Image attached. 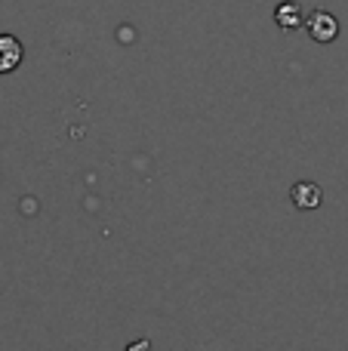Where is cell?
<instances>
[{
	"label": "cell",
	"instance_id": "cell-1",
	"mask_svg": "<svg viewBox=\"0 0 348 351\" xmlns=\"http://www.w3.org/2000/svg\"><path fill=\"white\" fill-rule=\"evenodd\" d=\"M306 28H308V34H312V40H318V43H333L339 37L336 16L327 10H314L312 16L306 19Z\"/></svg>",
	"mask_w": 348,
	"mask_h": 351
},
{
	"label": "cell",
	"instance_id": "cell-2",
	"mask_svg": "<svg viewBox=\"0 0 348 351\" xmlns=\"http://www.w3.org/2000/svg\"><path fill=\"white\" fill-rule=\"evenodd\" d=\"M25 59V47L16 34H0V77L12 74Z\"/></svg>",
	"mask_w": 348,
	"mask_h": 351
},
{
	"label": "cell",
	"instance_id": "cell-3",
	"mask_svg": "<svg viewBox=\"0 0 348 351\" xmlns=\"http://www.w3.org/2000/svg\"><path fill=\"white\" fill-rule=\"evenodd\" d=\"M290 200H293L296 210H318L321 200H324V191H321V185H314V182H296L293 188H290Z\"/></svg>",
	"mask_w": 348,
	"mask_h": 351
},
{
	"label": "cell",
	"instance_id": "cell-4",
	"mask_svg": "<svg viewBox=\"0 0 348 351\" xmlns=\"http://www.w3.org/2000/svg\"><path fill=\"white\" fill-rule=\"evenodd\" d=\"M275 22L281 25L284 31H296L306 25V16H302V6L293 3V0H284L281 6L275 10Z\"/></svg>",
	"mask_w": 348,
	"mask_h": 351
},
{
	"label": "cell",
	"instance_id": "cell-5",
	"mask_svg": "<svg viewBox=\"0 0 348 351\" xmlns=\"http://www.w3.org/2000/svg\"><path fill=\"white\" fill-rule=\"evenodd\" d=\"M127 351H154V346L148 339H136V342H129Z\"/></svg>",
	"mask_w": 348,
	"mask_h": 351
}]
</instances>
